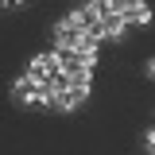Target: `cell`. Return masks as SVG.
<instances>
[{
    "mask_svg": "<svg viewBox=\"0 0 155 155\" xmlns=\"http://www.w3.org/2000/svg\"><path fill=\"white\" fill-rule=\"evenodd\" d=\"M143 74H147V78H155V58L147 62V66H143Z\"/></svg>",
    "mask_w": 155,
    "mask_h": 155,
    "instance_id": "3",
    "label": "cell"
},
{
    "mask_svg": "<svg viewBox=\"0 0 155 155\" xmlns=\"http://www.w3.org/2000/svg\"><path fill=\"white\" fill-rule=\"evenodd\" d=\"M16 4H23V0H16Z\"/></svg>",
    "mask_w": 155,
    "mask_h": 155,
    "instance_id": "4",
    "label": "cell"
},
{
    "mask_svg": "<svg viewBox=\"0 0 155 155\" xmlns=\"http://www.w3.org/2000/svg\"><path fill=\"white\" fill-rule=\"evenodd\" d=\"M89 89H93V81H74L70 89H62V113H70V109H78L85 97H89Z\"/></svg>",
    "mask_w": 155,
    "mask_h": 155,
    "instance_id": "2",
    "label": "cell"
},
{
    "mask_svg": "<svg viewBox=\"0 0 155 155\" xmlns=\"http://www.w3.org/2000/svg\"><path fill=\"white\" fill-rule=\"evenodd\" d=\"M43 89H47V85H39L31 74H23L16 85H12V97H16L19 105H43Z\"/></svg>",
    "mask_w": 155,
    "mask_h": 155,
    "instance_id": "1",
    "label": "cell"
}]
</instances>
